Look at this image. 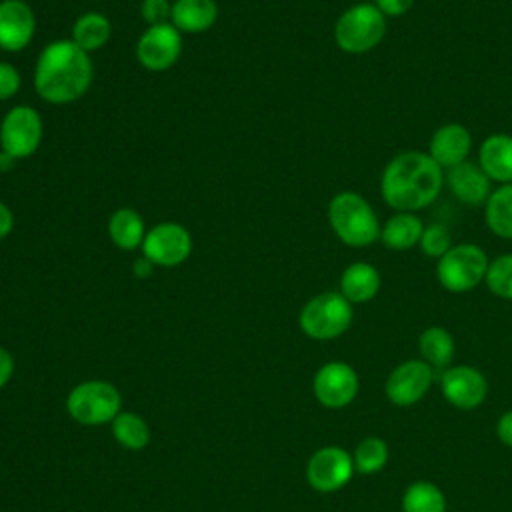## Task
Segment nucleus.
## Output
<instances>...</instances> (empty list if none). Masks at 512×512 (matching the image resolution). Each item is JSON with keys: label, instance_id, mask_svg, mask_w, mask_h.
<instances>
[{"label": "nucleus", "instance_id": "13", "mask_svg": "<svg viewBox=\"0 0 512 512\" xmlns=\"http://www.w3.org/2000/svg\"><path fill=\"white\" fill-rule=\"evenodd\" d=\"M312 388L322 406L344 408L358 394V374L346 362H328L316 372Z\"/></svg>", "mask_w": 512, "mask_h": 512}, {"label": "nucleus", "instance_id": "22", "mask_svg": "<svg viewBox=\"0 0 512 512\" xmlns=\"http://www.w3.org/2000/svg\"><path fill=\"white\" fill-rule=\"evenodd\" d=\"M112 34V24L102 12H84L72 24V42L84 52H94L102 48Z\"/></svg>", "mask_w": 512, "mask_h": 512}, {"label": "nucleus", "instance_id": "1", "mask_svg": "<svg viewBox=\"0 0 512 512\" xmlns=\"http://www.w3.org/2000/svg\"><path fill=\"white\" fill-rule=\"evenodd\" d=\"M94 76V64L70 38L46 44L34 66V90L50 104H70L82 98Z\"/></svg>", "mask_w": 512, "mask_h": 512}, {"label": "nucleus", "instance_id": "6", "mask_svg": "<svg viewBox=\"0 0 512 512\" xmlns=\"http://www.w3.org/2000/svg\"><path fill=\"white\" fill-rule=\"evenodd\" d=\"M120 404V392L104 380L82 382L66 398L68 414L88 426L112 422L120 414Z\"/></svg>", "mask_w": 512, "mask_h": 512}, {"label": "nucleus", "instance_id": "17", "mask_svg": "<svg viewBox=\"0 0 512 512\" xmlns=\"http://www.w3.org/2000/svg\"><path fill=\"white\" fill-rule=\"evenodd\" d=\"M448 186L452 194L470 206H480L490 196V178L474 162H460L448 170Z\"/></svg>", "mask_w": 512, "mask_h": 512}, {"label": "nucleus", "instance_id": "24", "mask_svg": "<svg viewBox=\"0 0 512 512\" xmlns=\"http://www.w3.org/2000/svg\"><path fill=\"white\" fill-rule=\"evenodd\" d=\"M422 360L432 368H446L454 358L452 334L440 326L426 328L418 338Z\"/></svg>", "mask_w": 512, "mask_h": 512}, {"label": "nucleus", "instance_id": "14", "mask_svg": "<svg viewBox=\"0 0 512 512\" xmlns=\"http://www.w3.org/2000/svg\"><path fill=\"white\" fill-rule=\"evenodd\" d=\"M440 390L452 406L472 410L484 402L488 382L484 374L472 366H452L442 372Z\"/></svg>", "mask_w": 512, "mask_h": 512}, {"label": "nucleus", "instance_id": "28", "mask_svg": "<svg viewBox=\"0 0 512 512\" xmlns=\"http://www.w3.org/2000/svg\"><path fill=\"white\" fill-rule=\"evenodd\" d=\"M352 460L360 474L380 472L388 462V444L378 436H368L358 442Z\"/></svg>", "mask_w": 512, "mask_h": 512}, {"label": "nucleus", "instance_id": "9", "mask_svg": "<svg viewBox=\"0 0 512 512\" xmlns=\"http://www.w3.org/2000/svg\"><path fill=\"white\" fill-rule=\"evenodd\" d=\"M142 256L154 266L174 268L188 260L192 252V236L178 222H158L146 230L142 242Z\"/></svg>", "mask_w": 512, "mask_h": 512}, {"label": "nucleus", "instance_id": "34", "mask_svg": "<svg viewBox=\"0 0 512 512\" xmlns=\"http://www.w3.org/2000/svg\"><path fill=\"white\" fill-rule=\"evenodd\" d=\"M496 434L502 440V444L512 448V410L504 412L496 424Z\"/></svg>", "mask_w": 512, "mask_h": 512}, {"label": "nucleus", "instance_id": "10", "mask_svg": "<svg viewBox=\"0 0 512 512\" xmlns=\"http://www.w3.org/2000/svg\"><path fill=\"white\" fill-rule=\"evenodd\" d=\"M182 46V32L170 22L148 26L136 42V58L146 70L162 72L176 64Z\"/></svg>", "mask_w": 512, "mask_h": 512}, {"label": "nucleus", "instance_id": "30", "mask_svg": "<svg viewBox=\"0 0 512 512\" xmlns=\"http://www.w3.org/2000/svg\"><path fill=\"white\" fill-rule=\"evenodd\" d=\"M422 252L432 258H442L450 250V234L442 224H430L424 228L420 238Z\"/></svg>", "mask_w": 512, "mask_h": 512}, {"label": "nucleus", "instance_id": "29", "mask_svg": "<svg viewBox=\"0 0 512 512\" xmlns=\"http://www.w3.org/2000/svg\"><path fill=\"white\" fill-rule=\"evenodd\" d=\"M484 280L492 294L512 300V254H502L488 262Z\"/></svg>", "mask_w": 512, "mask_h": 512}, {"label": "nucleus", "instance_id": "36", "mask_svg": "<svg viewBox=\"0 0 512 512\" xmlns=\"http://www.w3.org/2000/svg\"><path fill=\"white\" fill-rule=\"evenodd\" d=\"M12 228H14V214L8 208V204L0 200V240L6 238L12 232Z\"/></svg>", "mask_w": 512, "mask_h": 512}, {"label": "nucleus", "instance_id": "7", "mask_svg": "<svg viewBox=\"0 0 512 512\" xmlns=\"http://www.w3.org/2000/svg\"><path fill=\"white\" fill-rule=\"evenodd\" d=\"M488 270V258L476 244H458L438 260L436 274L450 292H466L478 286Z\"/></svg>", "mask_w": 512, "mask_h": 512}, {"label": "nucleus", "instance_id": "38", "mask_svg": "<svg viewBox=\"0 0 512 512\" xmlns=\"http://www.w3.org/2000/svg\"><path fill=\"white\" fill-rule=\"evenodd\" d=\"M16 162H18L16 158H12L10 154H6V152H2V150H0V172H8V170H12Z\"/></svg>", "mask_w": 512, "mask_h": 512}, {"label": "nucleus", "instance_id": "4", "mask_svg": "<svg viewBox=\"0 0 512 512\" xmlns=\"http://www.w3.org/2000/svg\"><path fill=\"white\" fill-rule=\"evenodd\" d=\"M300 328L314 340H332L352 324V302L340 292H322L310 298L300 310Z\"/></svg>", "mask_w": 512, "mask_h": 512}, {"label": "nucleus", "instance_id": "26", "mask_svg": "<svg viewBox=\"0 0 512 512\" xmlns=\"http://www.w3.org/2000/svg\"><path fill=\"white\" fill-rule=\"evenodd\" d=\"M486 222L500 238H512V182L494 190L486 200Z\"/></svg>", "mask_w": 512, "mask_h": 512}, {"label": "nucleus", "instance_id": "33", "mask_svg": "<svg viewBox=\"0 0 512 512\" xmlns=\"http://www.w3.org/2000/svg\"><path fill=\"white\" fill-rule=\"evenodd\" d=\"M414 0H376V8L384 16H402L412 8Z\"/></svg>", "mask_w": 512, "mask_h": 512}, {"label": "nucleus", "instance_id": "21", "mask_svg": "<svg viewBox=\"0 0 512 512\" xmlns=\"http://www.w3.org/2000/svg\"><path fill=\"white\" fill-rule=\"evenodd\" d=\"M108 236L120 250H136L142 246L146 226L142 216L132 208H118L108 220Z\"/></svg>", "mask_w": 512, "mask_h": 512}, {"label": "nucleus", "instance_id": "5", "mask_svg": "<svg viewBox=\"0 0 512 512\" xmlns=\"http://www.w3.org/2000/svg\"><path fill=\"white\" fill-rule=\"evenodd\" d=\"M386 34V18L374 4H356L348 8L334 26V40L348 54L372 50Z\"/></svg>", "mask_w": 512, "mask_h": 512}, {"label": "nucleus", "instance_id": "11", "mask_svg": "<svg viewBox=\"0 0 512 512\" xmlns=\"http://www.w3.org/2000/svg\"><path fill=\"white\" fill-rule=\"evenodd\" d=\"M354 470V460L344 448L324 446L308 460L306 480L318 492H334L350 482Z\"/></svg>", "mask_w": 512, "mask_h": 512}, {"label": "nucleus", "instance_id": "31", "mask_svg": "<svg viewBox=\"0 0 512 512\" xmlns=\"http://www.w3.org/2000/svg\"><path fill=\"white\" fill-rule=\"evenodd\" d=\"M172 2L170 0H142L140 16L148 26L170 22Z\"/></svg>", "mask_w": 512, "mask_h": 512}, {"label": "nucleus", "instance_id": "16", "mask_svg": "<svg viewBox=\"0 0 512 512\" xmlns=\"http://www.w3.org/2000/svg\"><path fill=\"white\" fill-rule=\"evenodd\" d=\"M470 146V132L462 124H444L434 132L428 154L440 168L450 170L466 160Z\"/></svg>", "mask_w": 512, "mask_h": 512}, {"label": "nucleus", "instance_id": "2", "mask_svg": "<svg viewBox=\"0 0 512 512\" xmlns=\"http://www.w3.org/2000/svg\"><path fill=\"white\" fill-rule=\"evenodd\" d=\"M442 182V168L430 154L408 150L388 162L380 188L384 200L392 208L412 212L432 204L442 190Z\"/></svg>", "mask_w": 512, "mask_h": 512}, {"label": "nucleus", "instance_id": "19", "mask_svg": "<svg viewBox=\"0 0 512 512\" xmlns=\"http://www.w3.org/2000/svg\"><path fill=\"white\" fill-rule=\"evenodd\" d=\"M480 168L488 178L512 182V136L492 134L480 146Z\"/></svg>", "mask_w": 512, "mask_h": 512}, {"label": "nucleus", "instance_id": "12", "mask_svg": "<svg viewBox=\"0 0 512 512\" xmlns=\"http://www.w3.org/2000/svg\"><path fill=\"white\" fill-rule=\"evenodd\" d=\"M434 380V368L424 360H406L398 364L384 384L388 400L396 406H412L420 402L430 390Z\"/></svg>", "mask_w": 512, "mask_h": 512}, {"label": "nucleus", "instance_id": "27", "mask_svg": "<svg viewBox=\"0 0 512 512\" xmlns=\"http://www.w3.org/2000/svg\"><path fill=\"white\" fill-rule=\"evenodd\" d=\"M112 434L128 450H142L150 442L148 424L134 412H120L112 420Z\"/></svg>", "mask_w": 512, "mask_h": 512}, {"label": "nucleus", "instance_id": "8", "mask_svg": "<svg viewBox=\"0 0 512 512\" xmlns=\"http://www.w3.org/2000/svg\"><path fill=\"white\" fill-rule=\"evenodd\" d=\"M42 116L32 106L10 108L0 122V150L16 160L32 156L42 142Z\"/></svg>", "mask_w": 512, "mask_h": 512}, {"label": "nucleus", "instance_id": "15", "mask_svg": "<svg viewBox=\"0 0 512 512\" xmlns=\"http://www.w3.org/2000/svg\"><path fill=\"white\" fill-rule=\"evenodd\" d=\"M36 32V16L24 0H0V50H24Z\"/></svg>", "mask_w": 512, "mask_h": 512}, {"label": "nucleus", "instance_id": "32", "mask_svg": "<svg viewBox=\"0 0 512 512\" xmlns=\"http://www.w3.org/2000/svg\"><path fill=\"white\" fill-rule=\"evenodd\" d=\"M20 84H22V78L18 68L12 66L10 62H0V102L16 96L20 90Z\"/></svg>", "mask_w": 512, "mask_h": 512}, {"label": "nucleus", "instance_id": "23", "mask_svg": "<svg viewBox=\"0 0 512 512\" xmlns=\"http://www.w3.org/2000/svg\"><path fill=\"white\" fill-rule=\"evenodd\" d=\"M422 232L424 226L418 216H414L412 212H398L388 218V222L380 230V238L390 250H408L416 242H420Z\"/></svg>", "mask_w": 512, "mask_h": 512}, {"label": "nucleus", "instance_id": "3", "mask_svg": "<svg viewBox=\"0 0 512 512\" xmlns=\"http://www.w3.org/2000/svg\"><path fill=\"white\" fill-rule=\"evenodd\" d=\"M328 222L348 246H368L380 238V222L372 206L356 192H340L328 204Z\"/></svg>", "mask_w": 512, "mask_h": 512}, {"label": "nucleus", "instance_id": "35", "mask_svg": "<svg viewBox=\"0 0 512 512\" xmlns=\"http://www.w3.org/2000/svg\"><path fill=\"white\" fill-rule=\"evenodd\" d=\"M12 372H14V360L10 352L0 346V388L8 384V380L12 378Z\"/></svg>", "mask_w": 512, "mask_h": 512}, {"label": "nucleus", "instance_id": "20", "mask_svg": "<svg viewBox=\"0 0 512 512\" xmlns=\"http://www.w3.org/2000/svg\"><path fill=\"white\" fill-rule=\"evenodd\" d=\"M380 290V274L368 262L350 264L340 278V294L348 302H368Z\"/></svg>", "mask_w": 512, "mask_h": 512}, {"label": "nucleus", "instance_id": "25", "mask_svg": "<svg viewBox=\"0 0 512 512\" xmlns=\"http://www.w3.org/2000/svg\"><path fill=\"white\" fill-rule=\"evenodd\" d=\"M402 512H446V496L436 484L416 480L404 490Z\"/></svg>", "mask_w": 512, "mask_h": 512}, {"label": "nucleus", "instance_id": "18", "mask_svg": "<svg viewBox=\"0 0 512 512\" xmlns=\"http://www.w3.org/2000/svg\"><path fill=\"white\" fill-rule=\"evenodd\" d=\"M218 4L216 0H174L170 24L180 32L198 34L206 32L216 24Z\"/></svg>", "mask_w": 512, "mask_h": 512}, {"label": "nucleus", "instance_id": "37", "mask_svg": "<svg viewBox=\"0 0 512 512\" xmlns=\"http://www.w3.org/2000/svg\"><path fill=\"white\" fill-rule=\"evenodd\" d=\"M152 268H154V264H152L146 256H140V258L134 260V264H132V272H134L136 278H148V276L152 274Z\"/></svg>", "mask_w": 512, "mask_h": 512}]
</instances>
